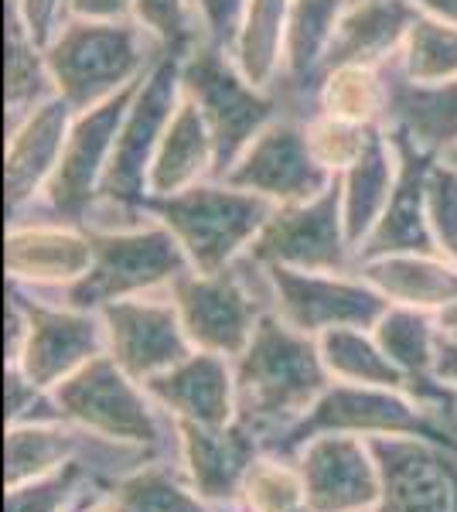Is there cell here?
Here are the masks:
<instances>
[{"mask_svg":"<svg viewBox=\"0 0 457 512\" xmlns=\"http://www.w3.org/2000/svg\"><path fill=\"white\" fill-rule=\"evenodd\" d=\"M400 178V151H396V140L386 127L372 137V144L362 151V158L345 168L338 175V192H342V216H345V233L348 243L359 260L362 243L376 229L389 205V195Z\"/></svg>","mask_w":457,"mask_h":512,"instance_id":"obj_26","label":"cell"},{"mask_svg":"<svg viewBox=\"0 0 457 512\" xmlns=\"http://www.w3.org/2000/svg\"><path fill=\"white\" fill-rule=\"evenodd\" d=\"M226 181L267 198L270 205H294L321 195L335 178L314 158L304 134V120L280 113L239 154L236 164L229 168Z\"/></svg>","mask_w":457,"mask_h":512,"instance_id":"obj_15","label":"cell"},{"mask_svg":"<svg viewBox=\"0 0 457 512\" xmlns=\"http://www.w3.org/2000/svg\"><path fill=\"white\" fill-rule=\"evenodd\" d=\"M7 7L18 14L38 45H48V38L69 18V0H7Z\"/></svg>","mask_w":457,"mask_h":512,"instance_id":"obj_43","label":"cell"},{"mask_svg":"<svg viewBox=\"0 0 457 512\" xmlns=\"http://www.w3.org/2000/svg\"><path fill=\"white\" fill-rule=\"evenodd\" d=\"M420 7L413 0H348L324 69L335 65H393ZM321 69V72H324Z\"/></svg>","mask_w":457,"mask_h":512,"instance_id":"obj_24","label":"cell"},{"mask_svg":"<svg viewBox=\"0 0 457 512\" xmlns=\"http://www.w3.org/2000/svg\"><path fill=\"white\" fill-rule=\"evenodd\" d=\"M314 512H369L382 499V475L369 437L318 434L294 454Z\"/></svg>","mask_w":457,"mask_h":512,"instance_id":"obj_18","label":"cell"},{"mask_svg":"<svg viewBox=\"0 0 457 512\" xmlns=\"http://www.w3.org/2000/svg\"><path fill=\"white\" fill-rule=\"evenodd\" d=\"M110 495L120 502L123 512H212L202 495L157 458L140 465L137 472L116 478Z\"/></svg>","mask_w":457,"mask_h":512,"instance_id":"obj_35","label":"cell"},{"mask_svg":"<svg viewBox=\"0 0 457 512\" xmlns=\"http://www.w3.org/2000/svg\"><path fill=\"white\" fill-rule=\"evenodd\" d=\"M236 420L260 437L263 451L280 444L321 400L331 379L318 338L297 332L277 311H267L253 338L232 359Z\"/></svg>","mask_w":457,"mask_h":512,"instance_id":"obj_1","label":"cell"},{"mask_svg":"<svg viewBox=\"0 0 457 512\" xmlns=\"http://www.w3.org/2000/svg\"><path fill=\"white\" fill-rule=\"evenodd\" d=\"M134 21L154 38L164 55H174V59H185L205 41L195 0H137Z\"/></svg>","mask_w":457,"mask_h":512,"instance_id":"obj_39","label":"cell"},{"mask_svg":"<svg viewBox=\"0 0 457 512\" xmlns=\"http://www.w3.org/2000/svg\"><path fill=\"white\" fill-rule=\"evenodd\" d=\"M181 93L195 103L215 140V178H226L253 137L284 113L273 89L249 82L232 62L229 48H215L209 41L181 59Z\"/></svg>","mask_w":457,"mask_h":512,"instance_id":"obj_5","label":"cell"},{"mask_svg":"<svg viewBox=\"0 0 457 512\" xmlns=\"http://www.w3.org/2000/svg\"><path fill=\"white\" fill-rule=\"evenodd\" d=\"M174 441H178L188 485L205 502L232 509L243 499L249 468L263 454L260 437L246 424L232 420L226 427H205L191 420H174Z\"/></svg>","mask_w":457,"mask_h":512,"instance_id":"obj_19","label":"cell"},{"mask_svg":"<svg viewBox=\"0 0 457 512\" xmlns=\"http://www.w3.org/2000/svg\"><path fill=\"white\" fill-rule=\"evenodd\" d=\"M79 512H123V509H120V502H116L113 495H110V489H106V492H93V495H89V499L79 506Z\"/></svg>","mask_w":457,"mask_h":512,"instance_id":"obj_48","label":"cell"},{"mask_svg":"<svg viewBox=\"0 0 457 512\" xmlns=\"http://www.w3.org/2000/svg\"><path fill=\"white\" fill-rule=\"evenodd\" d=\"M393 69L417 86H437V82L457 79V24L420 11Z\"/></svg>","mask_w":457,"mask_h":512,"instance_id":"obj_34","label":"cell"},{"mask_svg":"<svg viewBox=\"0 0 457 512\" xmlns=\"http://www.w3.org/2000/svg\"><path fill=\"white\" fill-rule=\"evenodd\" d=\"M103 485L86 461H69L55 472L7 489V512H65L79 509V495Z\"/></svg>","mask_w":457,"mask_h":512,"instance_id":"obj_37","label":"cell"},{"mask_svg":"<svg viewBox=\"0 0 457 512\" xmlns=\"http://www.w3.org/2000/svg\"><path fill=\"white\" fill-rule=\"evenodd\" d=\"M191 263L168 226L157 219L120 233H93V267L69 291L52 294L72 308L99 311L113 301L168 291Z\"/></svg>","mask_w":457,"mask_h":512,"instance_id":"obj_6","label":"cell"},{"mask_svg":"<svg viewBox=\"0 0 457 512\" xmlns=\"http://www.w3.org/2000/svg\"><path fill=\"white\" fill-rule=\"evenodd\" d=\"M427 219L437 250L457 263V171L447 158H437L427 175Z\"/></svg>","mask_w":457,"mask_h":512,"instance_id":"obj_40","label":"cell"},{"mask_svg":"<svg viewBox=\"0 0 457 512\" xmlns=\"http://www.w3.org/2000/svg\"><path fill=\"white\" fill-rule=\"evenodd\" d=\"M168 294L191 345L226 359H236L246 349L260 318L273 311L270 270L246 253L215 274L188 270L168 287Z\"/></svg>","mask_w":457,"mask_h":512,"instance_id":"obj_4","label":"cell"},{"mask_svg":"<svg viewBox=\"0 0 457 512\" xmlns=\"http://www.w3.org/2000/svg\"><path fill=\"white\" fill-rule=\"evenodd\" d=\"M413 4H417L420 11L437 14V18L457 24V0H413Z\"/></svg>","mask_w":457,"mask_h":512,"instance_id":"obj_47","label":"cell"},{"mask_svg":"<svg viewBox=\"0 0 457 512\" xmlns=\"http://www.w3.org/2000/svg\"><path fill=\"white\" fill-rule=\"evenodd\" d=\"M181 99H185V93H181V59L161 55L154 62V69L140 79L127 113H123V123L116 130L110 168H106L96 202L147 209L154 154L161 147V137L168 130L171 117L178 113Z\"/></svg>","mask_w":457,"mask_h":512,"instance_id":"obj_9","label":"cell"},{"mask_svg":"<svg viewBox=\"0 0 457 512\" xmlns=\"http://www.w3.org/2000/svg\"><path fill=\"white\" fill-rule=\"evenodd\" d=\"M379 130L382 127H365V123L331 117V113H321V110H314L311 117L304 120L307 144H311L314 158L321 161V168L328 171L331 178H338L345 168H352Z\"/></svg>","mask_w":457,"mask_h":512,"instance_id":"obj_38","label":"cell"},{"mask_svg":"<svg viewBox=\"0 0 457 512\" xmlns=\"http://www.w3.org/2000/svg\"><path fill=\"white\" fill-rule=\"evenodd\" d=\"M386 130L406 137L434 158H444L451 147H457V79L417 86L393 69Z\"/></svg>","mask_w":457,"mask_h":512,"instance_id":"obj_27","label":"cell"},{"mask_svg":"<svg viewBox=\"0 0 457 512\" xmlns=\"http://www.w3.org/2000/svg\"><path fill=\"white\" fill-rule=\"evenodd\" d=\"M161 55L154 38L134 18H65L45 45L55 96L76 113L134 89Z\"/></svg>","mask_w":457,"mask_h":512,"instance_id":"obj_2","label":"cell"},{"mask_svg":"<svg viewBox=\"0 0 457 512\" xmlns=\"http://www.w3.org/2000/svg\"><path fill=\"white\" fill-rule=\"evenodd\" d=\"M393 140H396V151H400V178H396V188L389 195L382 219L362 243L359 260H372V256H389V253H440L427 219V175L437 158L420 151V147H413L400 134H393Z\"/></svg>","mask_w":457,"mask_h":512,"instance_id":"obj_23","label":"cell"},{"mask_svg":"<svg viewBox=\"0 0 457 512\" xmlns=\"http://www.w3.org/2000/svg\"><path fill=\"white\" fill-rule=\"evenodd\" d=\"M65 420L55 393L48 386H38L24 369L7 366V427H28V424H58Z\"/></svg>","mask_w":457,"mask_h":512,"instance_id":"obj_41","label":"cell"},{"mask_svg":"<svg viewBox=\"0 0 457 512\" xmlns=\"http://www.w3.org/2000/svg\"><path fill=\"white\" fill-rule=\"evenodd\" d=\"M434 318H437L440 338H447V342H457V301L444 304L440 311H434Z\"/></svg>","mask_w":457,"mask_h":512,"instance_id":"obj_46","label":"cell"},{"mask_svg":"<svg viewBox=\"0 0 457 512\" xmlns=\"http://www.w3.org/2000/svg\"><path fill=\"white\" fill-rule=\"evenodd\" d=\"M348 0H290L284 65L273 93L280 96V110L307 120L314 113V86L321 79L335 28L342 21Z\"/></svg>","mask_w":457,"mask_h":512,"instance_id":"obj_21","label":"cell"},{"mask_svg":"<svg viewBox=\"0 0 457 512\" xmlns=\"http://www.w3.org/2000/svg\"><path fill=\"white\" fill-rule=\"evenodd\" d=\"M4 267L11 284L41 294H62L93 267V233L76 222L7 219Z\"/></svg>","mask_w":457,"mask_h":512,"instance_id":"obj_17","label":"cell"},{"mask_svg":"<svg viewBox=\"0 0 457 512\" xmlns=\"http://www.w3.org/2000/svg\"><path fill=\"white\" fill-rule=\"evenodd\" d=\"M318 349L335 383L393 386V390L410 386V379L382 352L372 328H331V332L318 335Z\"/></svg>","mask_w":457,"mask_h":512,"instance_id":"obj_32","label":"cell"},{"mask_svg":"<svg viewBox=\"0 0 457 512\" xmlns=\"http://www.w3.org/2000/svg\"><path fill=\"white\" fill-rule=\"evenodd\" d=\"M243 506L249 512H314L304 478L294 458L260 454L243 485Z\"/></svg>","mask_w":457,"mask_h":512,"instance_id":"obj_36","label":"cell"},{"mask_svg":"<svg viewBox=\"0 0 457 512\" xmlns=\"http://www.w3.org/2000/svg\"><path fill=\"white\" fill-rule=\"evenodd\" d=\"M55 400L65 420L86 427L99 437L123 444H140L151 451H168L174 434V417L161 410L127 369L116 366L110 352L96 355L93 362L55 386Z\"/></svg>","mask_w":457,"mask_h":512,"instance_id":"obj_7","label":"cell"},{"mask_svg":"<svg viewBox=\"0 0 457 512\" xmlns=\"http://www.w3.org/2000/svg\"><path fill=\"white\" fill-rule=\"evenodd\" d=\"M393 65H335L314 86V110L365 127H386Z\"/></svg>","mask_w":457,"mask_h":512,"instance_id":"obj_29","label":"cell"},{"mask_svg":"<svg viewBox=\"0 0 457 512\" xmlns=\"http://www.w3.org/2000/svg\"><path fill=\"white\" fill-rule=\"evenodd\" d=\"M372 335L382 345V352L396 362V369L410 379H430L437 366L440 332L434 311L403 308V304H389L382 318L372 325Z\"/></svg>","mask_w":457,"mask_h":512,"instance_id":"obj_33","label":"cell"},{"mask_svg":"<svg viewBox=\"0 0 457 512\" xmlns=\"http://www.w3.org/2000/svg\"><path fill=\"white\" fill-rule=\"evenodd\" d=\"M246 256H253L263 267L328 270V274L355 270L359 260H355V250L345 233L338 178L307 202L277 205Z\"/></svg>","mask_w":457,"mask_h":512,"instance_id":"obj_12","label":"cell"},{"mask_svg":"<svg viewBox=\"0 0 457 512\" xmlns=\"http://www.w3.org/2000/svg\"><path fill=\"white\" fill-rule=\"evenodd\" d=\"M382 475L376 512H457V451L417 434H372Z\"/></svg>","mask_w":457,"mask_h":512,"instance_id":"obj_14","label":"cell"},{"mask_svg":"<svg viewBox=\"0 0 457 512\" xmlns=\"http://www.w3.org/2000/svg\"><path fill=\"white\" fill-rule=\"evenodd\" d=\"M144 390L174 420L205 427H226L236 420V373L226 355L195 349L168 373L147 379Z\"/></svg>","mask_w":457,"mask_h":512,"instance_id":"obj_22","label":"cell"},{"mask_svg":"<svg viewBox=\"0 0 457 512\" xmlns=\"http://www.w3.org/2000/svg\"><path fill=\"white\" fill-rule=\"evenodd\" d=\"M318 434H417L440 441L457 451V437L430 403L417 400L410 390L393 386H355V383H331L321 400L307 410V417L290 431L284 441L273 444L263 454L294 458L311 437Z\"/></svg>","mask_w":457,"mask_h":512,"instance_id":"obj_8","label":"cell"},{"mask_svg":"<svg viewBox=\"0 0 457 512\" xmlns=\"http://www.w3.org/2000/svg\"><path fill=\"white\" fill-rule=\"evenodd\" d=\"M137 86L72 117V127H69V137H65L55 175L45 185L35 209L24 212V216L86 226V216L93 212L99 188H103V178H106V168H110L116 130H120L123 113H127Z\"/></svg>","mask_w":457,"mask_h":512,"instance_id":"obj_10","label":"cell"},{"mask_svg":"<svg viewBox=\"0 0 457 512\" xmlns=\"http://www.w3.org/2000/svg\"><path fill=\"white\" fill-rule=\"evenodd\" d=\"M7 297L24 311L21 355L7 366L24 369V376H31L38 386L55 390L62 379L106 352V328L99 311L72 308L52 294L28 291L18 284L7 287Z\"/></svg>","mask_w":457,"mask_h":512,"instance_id":"obj_11","label":"cell"},{"mask_svg":"<svg viewBox=\"0 0 457 512\" xmlns=\"http://www.w3.org/2000/svg\"><path fill=\"white\" fill-rule=\"evenodd\" d=\"M215 140L205 127L195 103L181 99L178 113L171 117L168 130L161 137V147L151 164V198L185 192L205 178H215Z\"/></svg>","mask_w":457,"mask_h":512,"instance_id":"obj_28","label":"cell"},{"mask_svg":"<svg viewBox=\"0 0 457 512\" xmlns=\"http://www.w3.org/2000/svg\"><path fill=\"white\" fill-rule=\"evenodd\" d=\"M277 205L226 178H205L185 192L147 198V212L171 229L191 270L215 274L243 256Z\"/></svg>","mask_w":457,"mask_h":512,"instance_id":"obj_3","label":"cell"},{"mask_svg":"<svg viewBox=\"0 0 457 512\" xmlns=\"http://www.w3.org/2000/svg\"><path fill=\"white\" fill-rule=\"evenodd\" d=\"M434 379H440L444 386H451V390H457V342H447V338H440Z\"/></svg>","mask_w":457,"mask_h":512,"instance_id":"obj_45","label":"cell"},{"mask_svg":"<svg viewBox=\"0 0 457 512\" xmlns=\"http://www.w3.org/2000/svg\"><path fill=\"white\" fill-rule=\"evenodd\" d=\"M362 280H369L389 304L420 311H440L457 301V263L440 253H389L355 263Z\"/></svg>","mask_w":457,"mask_h":512,"instance_id":"obj_25","label":"cell"},{"mask_svg":"<svg viewBox=\"0 0 457 512\" xmlns=\"http://www.w3.org/2000/svg\"><path fill=\"white\" fill-rule=\"evenodd\" d=\"M273 311L304 335H324L331 328H372L389 308L369 280L359 270H290L267 267Z\"/></svg>","mask_w":457,"mask_h":512,"instance_id":"obj_13","label":"cell"},{"mask_svg":"<svg viewBox=\"0 0 457 512\" xmlns=\"http://www.w3.org/2000/svg\"><path fill=\"white\" fill-rule=\"evenodd\" d=\"M137 0H69V18L127 21L134 18Z\"/></svg>","mask_w":457,"mask_h":512,"instance_id":"obj_44","label":"cell"},{"mask_svg":"<svg viewBox=\"0 0 457 512\" xmlns=\"http://www.w3.org/2000/svg\"><path fill=\"white\" fill-rule=\"evenodd\" d=\"M99 318L106 328V352L137 383L168 373L195 352L168 291L113 301L99 308Z\"/></svg>","mask_w":457,"mask_h":512,"instance_id":"obj_16","label":"cell"},{"mask_svg":"<svg viewBox=\"0 0 457 512\" xmlns=\"http://www.w3.org/2000/svg\"><path fill=\"white\" fill-rule=\"evenodd\" d=\"M444 158H447V161H451V164H454V171H457V147H451V151H447V154H444Z\"/></svg>","mask_w":457,"mask_h":512,"instance_id":"obj_49","label":"cell"},{"mask_svg":"<svg viewBox=\"0 0 457 512\" xmlns=\"http://www.w3.org/2000/svg\"><path fill=\"white\" fill-rule=\"evenodd\" d=\"M369 512H376V509H369Z\"/></svg>","mask_w":457,"mask_h":512,"instance_id":"obj_51","label":"cell"},{"mask_svg":"<svg viewBox=\"0 0 457 512\" xmlns=\"http://www.w3.org/2000/svg\"><path fill=\"white\" fill-rule=\"evenodd\" d=\"M232 512H249V509H246V506H239V509H232Z\"/></svg>","mask_w":457,"mask_h":512,"instance_id":"obj_50","label":"cell"},{"mask_svg":"<svg viewBox=\"0 0 457 512\" xmlns=\"http://www.w3.org/2000/svg\"><path fill=\"white\" fill-rule=\"evenodd\" d=\"M55 99L52 69L45 59V45L28 35L18 14L7 7V35H4V123L14 127L41 103Z\"/></svg>","mask_w":457,"mask_h":512,"instance_id":"obj_30","label":"cell"},{"mask_svg":"<svg viewBox=\"0 0 457 512\" xmlns=\"http://www.w3.org/2000/svg\"><path fill=\"white\" fill-rule=\"evenodd\" d=\"M72 110L65 99H48L21 123L7 127L4 144V205L7 219H18L38 205L45 185L52 181L65 137L72 127Z\"/></svg>","mask_w":457,"mask_h":512,"instance_id":"obj_20","label":"cell"},{"mask_svg":"<svg viewBox=\"0 0 457 512\" xmlns=\"http://www.w3.org/2000/svg\"><path fill=\"white\" fill-rule=\"evenodd\" d=\"M287 14L290 0H246V11L239 18L236 38L229 45L232 62L243 69L249 82L273 89L284 65L287 41Z\"/></svg>","mask_w":457,"mask_h":512,"instance_id":"obj_31","label":"cell"},{"mask_svg":"<svg viewBox=\"0 0 457 512\" xmlns=\"http://www.w3.org/2000/svg\"><path fill=\"white\" fill-rule=\"evenodd\" d=\"M243 11H246V0H195V14H198V24H202V35L215 48L232 45Z\"/></svg>","mask_w":457,"mask_h":512,"instance_id":"obj_42","label":"cell"}]
</instances>
